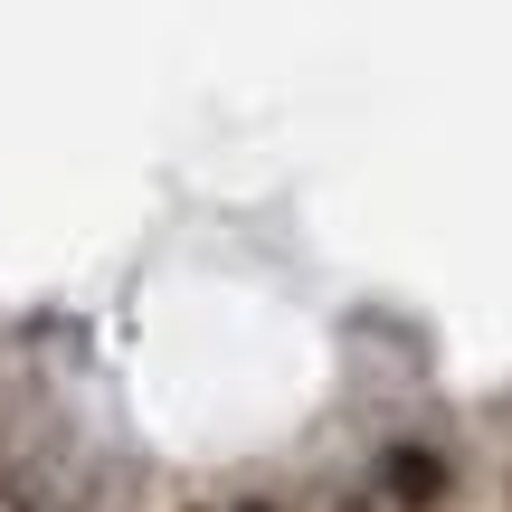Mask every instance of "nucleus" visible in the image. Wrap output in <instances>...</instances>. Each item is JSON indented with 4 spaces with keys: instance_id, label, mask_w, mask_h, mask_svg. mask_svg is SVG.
<instances>
[{
    "instance_id": "2",
    "label": "nucleus",
    "mask_w": 512,
    "mask_h": 512,
    "mask_svg": "<svg viewBox=\"0 0 512 512\" xmlns=\"http://www.w3.org/2000/svg\"><path fill=\"white\" fill-rule=\"evenodd\" d=\"M238 512H266V503H238Z\"/></svg>"
},
{
    "instance_id": "1",
    "label": "nucleus",
    "mask_w": 512,
    "mask_h": 512,
    "mask_svg": "<svg viewBox=\"0 0 512 512\" xmlns=\"http://www.w3.org/2000/svg\"><path fill=\"white\" fill-rule=\"evenodd\" d=\"M389 494H399V503H437L446 494V465L418 456V446H399V456H389Z\"/></svg>"
}]
</instances>
